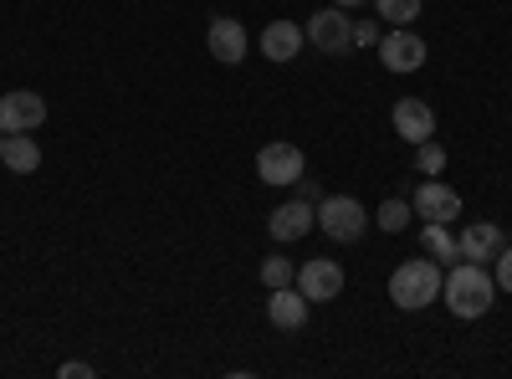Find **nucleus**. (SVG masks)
I'll use <instances>...</instances> for the list:
<instances>
[{
	"label": "nucleus",
	"mask_w": 512,
	"mask_h": 379,
	"mask_svg": "<svg viewBox=\"0 0 512 379\" xmlns=\"http://www.w3.org/2000/svg\"><path fill=\"white\" fill-rule=\"evenodd\" d=\"M441 298H446V308L456 313V318H482L487 308H492V298H497V282H492V272L482 267V262H461L446 282H441Z\"/></svg>",
	"instance_id": "obj_1"
},
{
	"label": "nucleus",
	"mask_w": 512,
	"mask_h": 379,
	"mask_svg": "<svg viewBox=\"0 0 512 379\" xmlns=\"http://www.w3.org/2000/svg\"><path fill=\"white\" fill-rule=\"evenodd\" d=\"M441 262H420V257H410V262H400L395 267V277H390V303L395 308H405V313H420V308H431L436 298H441Z\"/></svg>",
	"instance_id": "obj_2"
},
{
	"label": "nucleus",
	"mask_w": 512,
	"mask_h": 379,
	"mask_svg": "<svg viewBox=\"0 0 512 379\" xmlns=\"http://www.w3.org/2000/svg\"><path fill=\"white\" fill-rule=\"evenodd\" d=\"M369 226V210L354 195H323L318 200V231L328 241H359Z\"/></svg>",
	"instance_id": "obj_3"
},
{
	"label": "nucleus",
	"mask_w": 512,
	"mask_h": 379,
	"mask_svg": "<svg viewBox=\"0 0 512 379\" xmlns=\"http://www.w3.org/2000/svg\"><path fill=\"white\" fill-rule=\"evenodd\" d=\"M308 41L323 52V57H344L354 47V21L344 16V6H328V11H313V21L303 26Z\"/></svg>",
	"instance_id": "obj_4"
},
{
	"label": "nucleus",
	"mask_w": 512,
	"mask_h": 379,
	"mask_svg": "<svg viewBox=\"0 0 512 379\" xmlns=\"http://www.w3.org/2000/svg\"><path fill=\"white\" fill-rule=\"evenodd\" d=\"M47 123V98L31 93V88H16L0 98V134H31Z\"/></svg>",
	"instance_id": "obj_5"
},
{
	"label": "nucleus",
	"mask_w": 512,
	"mask_h": 379,
	"mask_svg": "<svg viewBox=\"0 0 512 379\" xmlns=\"http://www.w3.org/2000/svg\"><path fill=\"white\" fill-rule=\"evenodd\" d=\"M297 292H303L308 303H328V298H338V292H344V267L328 262V257L303 262V267H297Z\"/></svg>",
	"instance_id": "obj_6"
},
{
	"label": "nucleus",
	"mask_w": 512,
	"mask_h": 379,
	"mask_svg": "<svg viewBox=\"0 0 512 379\" xmlns=\"http://www.w3.org/2000/svg\"><path fill=\"white\" fill-rule=\"evenodd\" d=\"M303 149L297 144H267L262 154H256V175H262L267 185H297L303 180Z\"/></svg>",
	"instance_id": "obj_7"
},
{
	"label": "nucleus",
	"mask_w": 512,
	"mask_h": 379,
	"mask_svg": "<svg viewBox=\"0 0 512 379\" xmlns=\"http://www.w3.org/2000/svg\"><path fill=\"white\" fill-rule=\"evenodd\" d=\"M410 205H415V216H420V221H441V226H451V221L461 216V195H456L451 185H441L436 175H425V185L415 190Z\"/></svg>",
	"instance_id": "obj_8"
},
{
	"label": "nucleus",
	"mask_w": 512,
	"mask_h": 379,
	"mask_svg": "<svg viewBox=\"0 0 512 379\" xmlns=\"http://www.w3.org/2000/svg\"><path fill=\"white\" fill-rule=\"evenodd\" d=\"M205 47H210V57H216V62L236 67V62H246L251 36H246V26L236 16H216V21H210V31H205Z\"/></svg>",
	"instance_id": "obj_9"
},
{
	"label": "nucleus",
	"mask_w": 512,
	"mask_h": 379,
	"mask_svg": "<svg viewBox=\"0 0 512 379\" xmlns=\"http://www.w3.org/2000/svg\"><path fill=\"white\" fill-rule=\"evenodd\" d=\"M379 62L390 72H415V67H425V41L410 26H395L390 36L379 41Z\"/></svg>",
	"instance_id": "obj_10"
},
{
	"label": "nucleus",
	"mask_w": 512,
	"mask_h": 379,
	"mask_svg": "<svg viewBox=\"0 0 512 379\" xmlns=\"http://www.w3.org/2000/svg\"><path fill=\"white\" fill-rule=\"evenodd\" d=\"M313 226H318V205H308V200H287V205H277V210H272V221H267L272 241H303Z\"/></svg>",
	"instance_id": "obj_11"
},
{
	"label": "nucleus",
	"mask_w": 512,
	"mask_h": 379,
	"mask_svg": "<svg viewBox=\"0 0 512 379\" xmlns=\"http://www.w3.org/2000/svg\"><path fill=\"white\" fill-rule=\"evenodd\" d=\"M395 134H400V139H410V144L436 139V113H431V103H420V98H400V103H395Z\"/></svg>",
	"instance_id": "obj_12"
},
{
	"label": "nucleus",
	"mask_w": 512,
	"mask_h": 379,
	"mask_svg": "<svg viewBox=\"0 0 512 379\" xmlns=\"http://www.w3.org/2000/svg\"><path fill=\"white\" fill-rule=\"evenodd\" d=\"M303 47H308V31L297 26V21H272V26L262 31V57H267V62H292Z\"/></svg>",
	"instance_id": "obj_13"
},
{
	"label": "nucleus",
	"mask_w": 512,
	"mask_h": 379,
	"mask_svg": "<svg viewBox=\"0 0 512 379\" xmlns=\"http://www.w3.org/2000/svg\"><path fill=\"white\" fill-rule=\"evenodd\" d=\"M456 246H461V262H492L502 251V231L492 221H477V226H466L456 236Z\"/></svg>",
	"instance_id": "obj_14"
},
{
	"label": "nucleus",
	"mask_w": 512,
	"mask_h": 379,
	"mask_svg": "<svg viewBox=\"0 0 512 379\" xmlns=\"http://www.w3.org/2000/svg\"><path fill=\"white\" fill-rule=\"evenodd\" d=\"M267 318L277 323V328H303L308 323V298L297 287H272V298H267Z\"/></svg>",
	"instance_id": "obj_15"
},
{
	"label": "nucleus",
	"mask_w": 512,
	"mask_h": 379,
	"mask_svg": "<svg viewBox=\"0 0 512 379\" xmlns=\"http://www.w3.org/2000/svg\"><path fill=\"white\" fill-rule=\"evenodd\" d=\"M0 164H6V170H16V175H36V170H41V144L26 139V134H6Z\"/></svg>",
	"instance_id": "obj_16"
},
{
	"label": "nucleus",
	"mask_w": 512,
	"mask_h": 379,
	"mask_svg": "<svg viewBox=\"0 0 512 379\" xmlns=\"http://www.w3.org/2000/svg\"><path fill=\"white\" fill-rule=\"evenodd\" d=\"M420 241H425V251H431L436 262H456L461 257V246H456V236H451V226H441V221H425V231H420Z\"/></svg>",
	"instance_id": "obj_17"
},
{
	"label": "nucleus",
	"mask_w": 512,
	"mask_h": 379,
	"mask_svg": "<svg viewBox=\"0 0 512 379\" xmlns=\"http://www.w3.org/2000/svg\"><path fill=\"white\" fill-rule=\"evenodd\" d=\"M410 216H415V205H410V200H384V205H379V226L390 231V236H395V231H405V226H410Z\"/></svg>",
	"instance_id": "obj_18"
},
{
	"label": "nucleus",
	"mask_w": 512,
	"mask_h": 379,
	"mask_svg": "<svg viewBox=\"0 0 512 379\" xmlns=\"http://www.w3.org/2000/svg\"><path fill=\"white\" fill-rule=\"evenodd\" d=\"M379 6V21H390V26H410L420 16V0H374Z\"/></svg>",
	"instance_id": "obj_19"
},
{
	"label": "nucleus",
	"mask_w": 512,
	"mask_h": 379,
	"mask_svg": "<svg viewBox=\"0 0 512 379\" xmlns=\"http://www.w3.org/2000/svg\"><path fill=\"white\" fill-rule=\"evenodd\" d=\"M415 170H420V175H441V170H446V149H441L436 139L415 144Z\"/></svg>",
	"instance_id": "obj_20"
},
{
	"label": "nucleus",
	"mask_w": 512,
	"mask_h": 379,
	"mask_svg": "<svg viewBox=\"0 0 512 379\" xmlns=\"http://www.w3.org/2000/svg\"><path fill=\"white\" fill-rule=\"evenodd\" d=\"M262 282H267V287H292V282H297V267H292L287 257H267V262H262Z\"/></svg>",
	"instance_id": "obj_21"
},
{
	"label": "nucleus",
	"mask_w": 512,
	"mask_h": 379,
	"mask_svg": "<svg viewBox=\"0 0 512 379\" xmlns=\"http://www.w3.org/2000/svg\"><path fill=\"white\" fill-rule=\"evenodd\" d=\"M492 262H497V267H492V282H497L502 292H512V246H502Z\"/></svg>",
	"instance_id": "obj_22"
},
{
	"label": "nucleus",
	"mask_w": 512,
	"mask_h": 379,
	"mask_svg": "<svg viewBox=\"0 0 512 379\" xmlns=\"http://www.w3.org/2000/svg\"><path fill=\"white\" fill-rule=\"evenodd\" d=\"M354 47H379V26L374 21H354Z\"/></svg>",
	"instance_id": "obj_23"
},
{
	"label": "nucleus",
	"mask_w": 512,
	"mask_h": 379,
	"mask_svg": "<svg viewBox=\"0 0 512 379\" xmlns=\"http://www.w3.org/2000/svg\"><path fill=\"white\" fill-rule=\"evenodd\" d=\"M93 364H62V379H88Z\"/></svg>",
	"instance_id": "obj_24"
},
{
	"label": "nucleus",
	"mask_w": 512,
	"mask_h": 379,
	"mask_svg": "<svg viewBox=\"0 0 512 379\" xmlns=\"http://www.w3.org/2000/svg\"><path fill=\"white\" fill-rule=\"evenodd\" d=\"M297 185H303V200H308V205H318V200H323V190H318L313 180H297Z\"/></svg>",
	"instance_id": "obj_25"
},
{
	"label": "nucleus",
	"mask_w": 512,
	"mask_h": 379,
	"mask_svg": "<svg viewBox=\"0 0 512 379\" xmlns=\"http://www.w3.org/2000/svg\"><path fill=\"white\" fill-rule=\"evenodd\" d=\"M333 6H344V11H349V6H364V0H333Z\"/></svg>",
	"instance_id": "obj_26"
},
{
	"label": "nucleus",
	"mask_w": 512,
	"mask_h": 379,
	"mask_svg": "<svg viewBox=\"0 0 512 379\" xmlns=\"http://www.w3.org/2000/svg\"><path fill=\"white\" fill-rule=\"evenodd\" d=\"M0 149H6V134H0Z\"/></svg>",
	"instance_id": "obj_27"
}]
</instances>
